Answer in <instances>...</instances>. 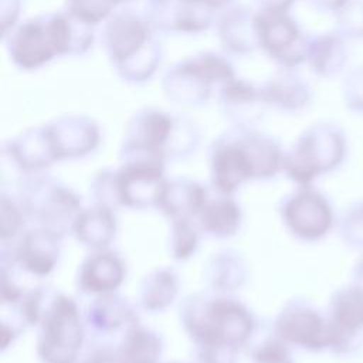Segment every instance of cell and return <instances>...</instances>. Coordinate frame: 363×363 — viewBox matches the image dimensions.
Returning a JSON list of instances; mask_svg holds the SVG:
<instances>
[{"label":"cell","instance_id":"obj_15","mask_svg":"<svg viewBox=\"0 0 363 363\" xmlns=\"http://www.w3.org/2000/svg\"><path fill=\"white\" fill-rule=\"evenodd\" d=\"M116 231L118 220L115 210L92 203V206L81 210L71 234L84 247L98 251L109 248L116 237Z\"/></svg>","mask_w":363,"mask_h":363},{"label":"cell","instance_id":"obj_25","mask_svg":"<svg viewBox=\"0 0 363 363\" xmlns=\"http://www.w3.org/2000/svg\"><path fill=\"white\" fill-rule=\"evenodd\" d=\"M336 31L347 41L363 40V0H349L336 14Z\"/></svg>","mask_w":363,"mask_h":363},{"label":"cell","instance_id":"obj_1","mask_svg":"<svg viewBox=\"0 0 363 363\" xmlns=\"http://www.w3.org/2000/svg\"><path fill=\"white\" fill-rule=\"evenodd\" d=\"M183 330L199 349L223 347L240 352L255 332L252 312L224 294H191L179 306Z\"/></svg>","mask_w":363,"mask_h":363},{"label":"cell","instance_id":"obj_8","mask_svg":"<svg viewBox=\"0 0 363 363\" xmlns=\"http://www.w3.org/2000/svg\"><path fill=\"white\" fill-rule=\"evenodd\" d=\"M272 333L291 347L308 352L329 350L326 315L308 301L294 299L285 303L272 322Z\"/></svg>","mask_w":363,"mask_h":363},{"label":"cell","instance_id":"obj_7","mask_svg":"<svg viewBox=\"0 0 363 363\" xmlns=\"http://www.w3.org/2000/svg\"><path fill=\"white\" fill-rule=\"evenodd\" d=\"M61 237L34 225L26 228L11 245H1V261L33 278H45L57 267L61 254Z\"/></svg>","mask_w":363,"mask_h":363},{"label":"cell","instance_id":"obj_10","mask_svg":"<svg viewBox=\"0 0 363 363\" xmlns=\"http://www.w3.org/2000/svg\"><path fill=\"white\" fill-rule=\"evenodd\" d=\"M166 180L164 163L149 160L123 162L118 169L121 207L133 210L157 208Z\"/></svg>","mask_w":363,"mask_h":363},{"label":"cell","instance_id":"obj_13","mask_svg":"<svg viewBox=\"0 0 363 363\" xmlns=\"http://www.w3.org/2000/svg\"><path fill=\"white\" fill-rule=\"evenodd\" d=\"M208 196V189L200 182L189 177L167 179L157 210H160L169 220H196Z\"/></svg>","mask_w":363,"mask_h":363},{"label":"cell","instance_id":"obj_26","mask_svg":"<svg viewBox=\"0 0 363 363\" xmlns=\"http://www.w3.org/2000/svg\"><path fill=\"white\" fill-rule=\"evenodd\" d=\"M342 98L349 111L363 115V62L346 72L342 84Z\"/></svg>","mask_w":363,"mask_h":363},{"label":"cell","instance_id":"obj_2","mask_svg":"<svg viewBox=\"0 0 363 363\" xmlns=\"http://www.w3.org/2000/svg\"><path fill=\"white\" fill-rule=\"evenodd\" d=\"M35 352L41 363H77L86 326L78 303L60 291H50L37 323Z\"/></svg>","mask_w":363,"mask_h":363},{"label":"cell","instance_id":"obj_21","mask_svg":"<svg viewBox=\"0 0 363 363\" xmlns=\"http://www.w3.org/2000/svg\"><path fill=\"white\" fill-rule=\"evenodd\" d=\"M169 252L176 261H186L191 258L200 242V228L196 220L177 218L169 220Z\"/></svg>","mask_w":363,"mask_h":363},{"label":"cell","instance_id":"obj_28","mask_svg":"<svg viewBox=\"0 0 363 363\" xmlns=\"http://www.w3.org/2000/svg\"><path fill=\"white\" fill-rule=\"evenodd\" d=\"M77 363H122L115 346L99 345L91 347L85 354L79 356Z\"/></svg>","mask_w":363,"mask_h":363},{"label":"cell","instance_id":"obj_9","mask_svg":"<svg viewBox=\"0 0 363 363\" xmlns=\"http://www.w3.org/2000/svg\"><path fill=\"white\" fill-rule=\"evenodd\" d=\"M250 180H258L251 136L217 142L210 157V182L216 193L234 196Z\"/></svg>","mask_w":363,"mask_h":363},{"label":"cell","instance_id":"obj_19","mask_svg":"<svg viewBox=\"0 0 363 363\" xmlns=\"http://www.w3.org/2000/svg\"><path fill=\"white\" fill-rule=\"evenodd\" d=\"M306 60L318 75L336 77L346 68L349 60L347 40L336 30L320 34L309 41Z\"/></svg>","mask_w":363,"mask_h":363},{"label":"cell","instance_id":"obj_14","mask_svg":"<svg viewBox=\"0 0 363 363\" xmlns=\"http://www.w3.org/2000/svg\"><path fill=\"white\" fill-rule=\"evenodd\" d=\"M196 223L203 234L217 240L234 237L242 224V208L234 196H208L196 217Z\"/></svg>","mask_w":363,"mask_h":363},{"label":"cell","instance_id":"obj_12","mask_svg":"<svg viewBox=\"0 0 363 363\" xmlns=\"http://www.w3.org/2000/svg\"><path fill=\"white\" fill-rule=\"evenodd\" d=\"M86 330L95 336H112L139 322L136 308L118 292L94 296L84 312Z\"/></svg>","mask_w":363,"mask_h":363},{"label":"cell","instance_id":"obj_3","mask_svg":"<svg viewBox=\"0 0 363 363\" xmlns=\"http://www.w3.org/2000/svg\"><path fill=\"white\" fill-rule=\"evenodd\" d=\"M347 140L340 126L320 122L306 129L294 147L284 153L282 172L296 186L312 183L335 170L345 160Z\"/></svg>","mask_w":363,"mask_h":363},{"label":"cell","instance_id":"obj_16","mask_svg":"<svg viewBox=\"0 0 363 363\" xmlns=\"http://www.w3.org/2000/svg\"><path fill=\"white\" fill-rule=\"evenodd\" d=\"M248 277V267L244 257L231 248L220 250L208 258L204 268V278L216 294L230 295L244 286Z\"/></svg>","mask_w":363,"mask_h":363},{"label":"cell","instance_id":"obj_4","mask_svg":"<svg viewBox=\"0 0 363 363\" xmlns=\"http://www.w3.org/2000/svg\"><path fill=\"white\" fill-rule=\"evenodd\" d=\"M17 199L34 225L44 227L61 238L72 233L74 223L84 208L74 189L43 173L26 177Z\"/></svg>","mask_w":363,"mask_h":363},{"label":"cell","instance_id":"obj_27","mask_svg":"<svg viewBox=\"0 0 363 363\" xmlns=\"http://www.w3.org/2000/svg\"><path fill=\"white\" fill-rule=\"evenodd\" d=\"M340 234L349 245L363 247V203L350 206L340 220Z\"/></svg>","mask_w":363,"mask_h":363},{"label":"cell","instance_id":"obj_24","mask_svg":"<svg viewBox=\"0 0 363 363\" xmlns=\"http://www.w3.org/2000/svg\"><path fill=\"white\" fill-rule=\"evenodd\" d=\"M252 363H295L291 346L271 333L250 350Z\"/></svg>","mask_w":363,"mask_h":363},{"label":"cell","instance_id":"obj_23","mask_svg":"<svg viewBox=\"0 0 363 363\" xmlns=\"http://www.w3.org/2000/svg\"><path fill=\"white\" fill-rule=\"evenodd\" d=\"M89 194L94 204H101L116 210L121 207L118 191V169H102L94 174L89 183Z\"/></svg>","mask_w":363,"mask_h":363},{"label":"cell","instance_id":"obj_22","mask_svg":"<svg viewBox=\"0 0 363 363\" xmlns=\"http://www.w3.org/2000/svg\"><path fill=\"white\" fill-rule=\"evenodd\" d=\"M27 214L18 199L1 191L0 196V240L1 245H9L26 230Z\"/></svg>","mask_w":363,"mask_h":363},{"label":"cell","instance_id":"obj_17","mask_svg":"<svg viewBox=\"0 0 363 363\" xmlns=\"http://www.w3.org/2000/svg\"><path fill=\"white\" fill-rule=\"evenodd\" d=\"M57 160L82 157L98 145V130L86 122H68L45 129Z\"/></svg>","mask_w":363,"mask_h":363},{"label":"cell","instance_id":"obj_18","mask_svg":"<svg viewBox=\"0 0 363 363\" xmlns=\"http://www.w3.org/2000/svg\"><path fill=\"white\" fill-rule=\"evenodd\" d=\"M179 277L170 267H156L142 279L138 289V306L149 313H160L176 301Z\"/></svg>","mask_w":363,"mask_h":363},{"label":"cell","instance_id":"obj_29","mask_svg":"<svg viewBox=\"0 0 363 363\" xmlns=\"http://www.w3.org/2000/svg\"><path fill=\"white\" fill-rule=\"evenodd\" d=\"M316 9L325 13L336 14L349 0H309Z\"/></svg>","mask_w":363,"mask_h":363},{"label":"cell","instance_id":"obj_5","mask_svg":"<svg viewBox=\"0 0 363 363\" xmlns=\"http://www.w3.org/2000/svg\"><path fill=\"white\" fill-rule=\"evenodd\" d=\"M281 220L298 240L313 242L326 237L335 224L330 201L312 186H298L284 197L279 207Z\"/></svg>","mask_w":363,"mask_h":363},{"label":"cell","instance_id":"obj_20","mask_svg":"<svg viewBox=\"0 0 363 363\" xmlns=\"http://www.w3.org/2000/svg\"><path fill=\"white\" fill-rule=\"evenodd\" d=\"M122 363H160L163 354V339L140 322L128 328L115 346Z\"/></svg>","mask_w":363,"mask_h":363},{"label":"cell","instance_id":"obj_30","mask_svg":"<svg viewBox=\"0 0 363 363\" xmlns=\"http://www.w3.org/2000/svg\"><path fill=\"white\" fill-rule=\"evenodd\" d=\"M172 363H179V362H172Z\"/></svg>","mask_w":363,"mask_h":363},{"label":"cell","instance_id":"obj_11","mask_svg":"<svg viewBox=\"0 0 363 363\" xmlns=\"http://www.w3.org/2000/svg\"><path fill=\"white\" fill-rule=\"evenodd\" d=\"M126 277L123 258L109 250H98L89 254L79 265L77 285L82 294L98 296L116 292Z\"/></svg>","mask_w":363,"mask_h":363},{"label":"cell","instance_id":"obj_6","mask_svg":"<svg viewBox=\"0 0 363 363\" xmlns=\"http://www.w3.org/2000/svg\"><path fill=\"white\" fill-rule=\"evenodd\" d=\"M329 350L345 356L363 346V284L354 281L333 292L328 313Z\"/></svg>","mask_w":363,"mask_h":363}]
</instances>
